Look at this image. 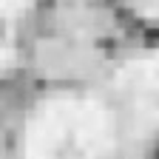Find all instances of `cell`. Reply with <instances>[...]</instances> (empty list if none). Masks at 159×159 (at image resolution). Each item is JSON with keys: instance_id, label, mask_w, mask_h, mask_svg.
<instances>
[{"instance_id": "6da1fadb", "label": "cell", "mask_w": 159, "mask_h": 159, "mask_svg": "<svg viewBox=\"0 0 159 159\" xmlns=\"http://www.w3.org/2000/svg\"><path fill=\"white\" fill-rule=\"evenodd\" d=\"M128 6L142 17H159V0H128Z\"/></svg>"}, {"instance_id": "7a4b0ae2", "label": "cell", "mask_w": 159, "mask_h": 159, "mask_svg": "<svg viewBox=\"0 0 159 159\" xmlns=\"http://www.w3.org/2000/svg\"><path fill=\"white\" fill-rule=\"evenodd\" d=\"M34 0H0V14H20L26 11Z\"/></svg>"}]
</instances>
